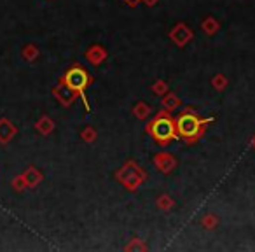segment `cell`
Here are the masks:
<instances>
[{"label":"cell","instance_id":"277c9868","mask_svg":"<svg viewBox=\"0 0 255 252\" xmlns=\"http://www.w3.org/2000/svg\"><path fill=\"white\" fill-rule=\"evenodd\" d=\"M154 165L163 172V174H168V172H171L175 168L177 161H175L173 156L168 154V152H161V154L154 156Z\"/></svg>","mask_w":255,"mask_h":252},{"label":"cell","instance_id":"8992f818","mask_svg":"<svg viewBox=\"0 0 255 252\" xmlns=\"http://www.w3.org/2000/svg\"><path fill=\"white\" fill-rule=\"evenodd\" d=\"M164 89V82H157V84H155V91H163Z\"/></svg>","mask_w":255,"mask_h":252},{"label":"cell","instance_id":"5b68a950","mask_svg":"<svg viewBox=\"0 0 255 252\" xmlns=\"http://www.w3.org/2000/svg\"><path fill=\"white\" fill-rule=\"evenodd\" d=\"M88 60H91L95 65H98V63L105 60V51L100 48V46H95V48L88 51Z\"/></svg>","mask_w":255,"mask_h":252},{"label":"cell","instance_id":"7a4b0ae2","mask_svg":"<svg viewBox=\"0 0 255 252\" xmlns=\"http://www.w3.org/2000/svg\"><path fill=\"white\" fill-rule=\"evenodd\" d=\"M147 133L157 142L159 145H168L178 138L175 119L168 112H159L154 119L147 125Z\"/></svg>","mask_w":255,"mask_h":252},{"label":"cell","instance_id":"3957f363","mask_svg":"<svg viewBox=\"0 0 255 252\" xmlns=\"http://www.w3.org/2000/svg\"><path fill=\"white\" fill-rule=\"evenodd\" d=\"M91 82H93V77L89 75V72L86 70L84 67H81V65H74V67H70L61 77V84L67 86L68 89H72L75 95H79L81 100L84 102V105H86L88 111H89V104H88V100H86L84 91L91 86Z\"/></svg>","mask_w":255,"mask_h":252},{"label":"cell","instance_id":"6da1fadb","mask_svg":"<svg viewBox=\"0 0 255 252\" xmlns=\"http://www.w3.org/2000/svg\"><path fill=\"white\" fill-rule=\"evenodd\" d=\"M213 121V118H200L194 112H184L175 119V128L178 138H182L185 144H194L204 133L206 126Z\"/></svg>","mask_w":255,"mask_h":252},{"label":"cell","instance_id":"52a82bcc","mask_svg":"<svg viewBox=\"0 0 255 252\" xmlns=\"http://www.w3.org/2000/svg\"><path fill=\"white\" fill-rule=\"evenodd\" d=\"M124 2H126V4H130V5H137L140 0H124Z\"/></svg>","mask_w":255,"mask_h":252}]
</instances>
